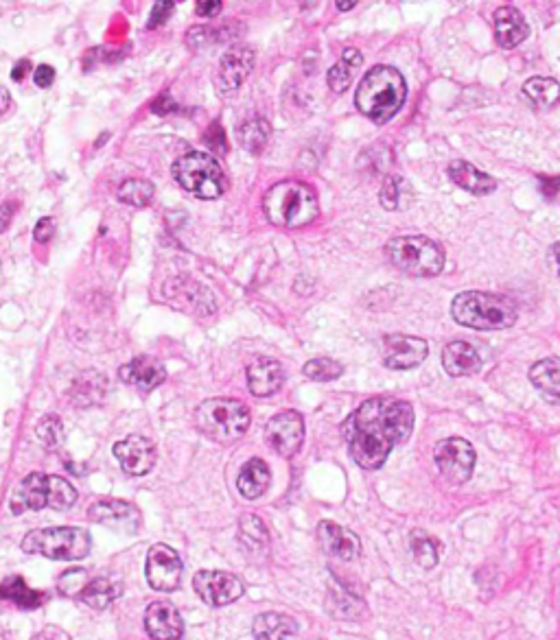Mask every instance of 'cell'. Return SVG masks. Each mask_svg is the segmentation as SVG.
Wrapping results in <instances>:
<instances>
[{"label":"cell","mask_w":560,"mask_h":640,"mask_svg":"<svg viewBox=\"0 0 560 640\" xmlns=\"http://www.w3.org/2000/svg\"><path fill=\"white\" fill-rule=\"evenodd\" d=\"M429 346L425 339L412 335L383 337V365L388 370H414L427 359Z\"/></svg>","instance_id":"15"},{"label":"cell","mask_w":560,"mask_h":640,"mask_svg":"<svg viewBox=\"0 0 560 640\" xmlns=\"http://www.w3.org/2000/svg\"><path fill=\"white\" fill-rule=\"evenodd\" d=\"M145 630L154 640H180L184 621L169 601H154L145 612Z\"/></svg>","instance_id":"19"},{"label":"cell","mask_w":560,"mask_h":640,"mask_svg":"<svg viewBox=\"0 0 560 640\" xmlns=\"http://www.w3.org/2000/svg\"><path fill=\"white\" fill-rule=\"evenodd\" d=\"M550 254H552V260H554V265H556V271H558V278H560V241L552 245V250H550Z\"/></svg>","instance_id":"50"},{"label":"cell","mask_w":560,"mask_h":640,"mask_svg":"<svg viewBox=\"0 0 560 640\" xmlns=\"http://www.w3.org/2000/svg\"><path fill=\"white\" fill-rule=\"evenodd\" d=\"M254 68V53L245 46H232V49L221 57L217 88L221 94H230L241 88L245 79L250 77Z\"/></svg>","instance_id":"17"},{"label":"cell","mask_w":560,"mask_h":640,"mask_svg":"<svg viewBox=\"0 0 560 640\" xmlns=\"http://www.w3.org/2000/svg\"><path fill=\"white\" fill-rule=\"evenodd\" d=\"M342 62H346L350 68H359L361 64H364V57H361V53L357 49H346L342 53Z\"/></svg>","instance_id":"47"},{"label":"cell","mask_w":560,"mask_h":640,"mask_svg":"<svg viewBox=\"0 0 560 640\" xmlns=\"http://www.w3.org/2000/svg\"><path fill=\"white\" fill-rule=\"evenodd\" d=\"M407 97V84L399 70L392 66L370 68L359 81L355 92L357 110L372 123L383 125L399 114Z\"/></svg>","instance_id":"2"},{"label":"cell","mask_w":560,"mask_h":640,"mask_svg":"<svg viewBox=\"0 0 560 640\" xmlns=\"http://www.w3.org/2000/svg\"><path fill=\"white\" fill-rule=\"evenodd\" d=\"M119 378L125 385L143 391V394H149V391H154L156 387L165 383L167 370L162 361L154 357H136L130 363L119 367Z\"/></svg>","instance_id":"18"},{"label":"cell","mask_w":560,"mask_h":640,"mask_svg":"<svg viewBox=\"0 0 560 640\" xmlns=\"http://www.w3.org/2000/svg\"><path fill=\"white\" fill-rule=\"evenodd\" d=\"M455 322L473 330H504L517 322V306L504 295L464 291L451 304Z\"/></svg>","instance_id":"5"},{"label":"cell","mask_w":560,"mask_h":640,"mask_svg":"<svg viewBox=\"0 0 560 640\" xmlns=\"http://www.w3.org/2000/svg\"><path fill=\"white\" fill-rule=\"evenodd\" d=\"M245 376H248V387L252 391V396L256 398L274 396L285 383L283 365H280L276 359H267V357L254 359L248 365V370H245Z\"/></svg>","instance_id":"21"},{"label":"cell","mask_w":560,"mask_h":640,"mask_svg":"<svg viewBox=\"0 0 560 640\" xmlns=\"http://www.w3.org/2000/svg\"><path fill=\"white\" fill-rule=\"evenodd\" d=\"M530 35V27L515 7H499L495 11V38L501 49H515Z\"/></svg>","instance_id":"23"},{"label":"cell","mask_w":560,"mask_h":640,"mask_svg":"<svg viewBox=\"0 0 560 640\" xmlns=\"http://www.w3.org/2000/svg\"><path fill=\"white\" fill-rule=\"evenodd\" d=\"M353 75H355V68H350L346 62H337L331 70H329V75H326V81H329V88L333 90V92H337V94H342V92H346L348 90V86H350V79H353Z\"/></svg>","instance_id":"40"},{"label":"cell","mask_w":560,"mask_h":640,"mask_svg":"<svg viewBox=\"0 0 560 640\" xmlns=\"http://www.w3.org/2000/svg\"><path fill=\"white\" fill-rule=\"evenodd\" d=\"M33 81L38 88H51L53 81H55V70L49 64H40L38 68H35Z\"/></svg>","instance_id":"43"},{"label":"cell","mask_w":560,"mask_h":640,"mask_svg":"<svg viewBox=\"0 0 560 640\" xmlns=\"http://www.w3.org/2000/svg\"><path fill=\"white\" fill-rule=\"evenodd\" d=\"M270 483H272L270 466H267L263 459L254 457L250 461H245L243 468L239 470L237 490H239V494L243 496V499L256 501V499H261V496L267 492V488H270Z\"/></svg>","instance_id":"25"},{"label":"cell","mask_w":560,"mask_h":640,"mask_svg":"<svg viewBox=\"0 0 560 640\" xmlns=\"http://www.w3.org/2000/svg\"><path fill=\"white\" fill-rule=\"evenodd\" d=\"M239 533H241V542L252 553L265 555L267 549H270V533H267V527L263 525V520L259 516H254V514L241 516Z\"/></svg>","instance_id":"31"},{"label":"cell","mask_w":560,"mask_h":640,"mask_svg":"<svg viewBox=\"0 0 560 640\" xmlns=\"http://www.w3.org/2000/svg\"><path fill=\"white\" fill-rule=\"evenodd\" d=\"M9 219H11V201H7L5 204V217H3V230L9 225Z\"/></svg>","instance_id":"51"},{"label":"cell","mask_w":560,"mask_h":640,"mask_svg":"<svg viewBox=\"0 0 560 640\" xmlns=\"http://www.w3.org/2000/svg\"><path fill=\"white\" fill-rule=\"evenodd\" d=\"M302 372H305V376L311 378V381L329 383V381H335V378H340L344 374V365L340 361L320 357V359H311Z\"/></svg>","instance_id":"35"},{"label":"cell","mask_w":560,"mask_h":640,"mask_svg":"<svg viewBox=\"0 0 560 640\" xmlns=\"http://www.w3.org/2000/svg\"><path fill=\"white\" fill-rule=\"evenodd\" d=\"M145 575L149 586L158 592L178 590L182 582V560L169 544H154L147 553Z\"/></svg>","instance_id":"12"},{"label":"cell","mask_w":560,"mask_h":640,"mask_svg":"<svg viewBox=\"0 0 560 640\" xmlns=\"http://www.w3.org/2000/svg\"><path fill=\"white\" fill-rule=\"evenodd\" d=\"M221 7H224V3H219V0H202V3L195 5V14L202 18H213L219 14Z\"/></svg>","instance_id":"45"},{"label":"cell","mask_w":560,"mask_h":640,"mask_svg":"<svg viewBox=\"0 0 560 640\" xmlns=\"http://www.w3.org/2000/svg\"><path fill=\"white\" fill-rule=\"evenodd\" d=\"M33 640H70V636L60 627H46L40 634H35Z\"/></svg>","instance_id":"46"},{"label":"cell","mask_w":560,"mask_h":640,"mask_svg":"<svg viewBox=\"0 0 560 640\" xmlns=\"http://www.w3.org/2000/svg\"><path fill=\"white\" fill-rule=\"evenodd\" d=\"M77 496L79 494L73 488V483L57 477V474L33 472L11 492L9 507L16 516L25 512H40V509L66 512L77 503Z\"/></svg>","instance_id":"4"},{"label":"cell","mask_w":560,"mask_h":640,"mask_svg":"<svg viewBox=\"0 0 560 640\" xmlns=\"http://www.w3.org/2000/svg\"><path fill=\"white\" fill-rule=\"evenodd\" d=\"M3 99H5V105H3V112H7V108H9V92H7V90H3Z\"/></svg>","instance_id":"53"},{"label":"cell","mask_w":560,"mask_h":640,"mask_svg":"<svg viewBox=\"0 0 560 640\" xmlns=\"http://www.w3.org/2000/svg\"><path fill=\"white\" fill-rule=\"evenodd\" d=\"M270 123L263 116H252L248 121L239 125V142L250 153H261L270 140Z\"/></svg>","instance_id":"33"},{"label":"cell","mask_w":560,"mask_h":640,"mask_svg":"<svg viewBox=\"0 0 560 640\" xmlns=\"http://www.w3.org/2000/svg\"><path fill=\"white\" fill-rule=\"evenodd\" d=\"M263 212L278 228H305L320 215L318 195L305 182H278L263 195Z\"/></svg>","instance_id":"3"},{"label":"cell","mask_w":560,"mask_h":640,"mask_svg":"<svg viewBox=\"0 0 560 640\" xmlns=\"http://www.w3.org/2000/svg\"><path fill=\"white\" fill-rule=\"evenodd\" d=\"M151 110L158 112L160 116H165V114H169L171 110H175V103H173L169 97H160L154 105H151Z\"/></svg>","instance_id":"48"},{"label":"cell","mask_w":560,"mask_h":640,"mask_svg":"<svg viewBox=\"0 0 560 640\" xmlns=\"http://www.w3.org/2000/svg\"><path fill=\"white\" fill-rule=\"evenodd\" d=\"M53 232H55V219L42 217L38 223H35L33 239L38 243H49L53 239Z\"/></svg>","instance_id":"41"},{"label":"cell","mask_w":560,"mask_h":640,"mask_svg":"<svg viewBox=\"0 0 560 640\" xmlns=\"http://www.w3.org/2000/svg\"><path fill=\"white\" fill-rule=\"evenodd\" d=\"M29 68H31L29 59H20V62L14 66V70H11V79L22 81V79H25V75L29 73Z\"/></svg>","instance_id":"49"},{"label":"cell","mask_w":560,"mask_h":640,"mask_svg":"<svg viewBox=\"0 0 560 640\" xmlns=\"http://www.w3.org/2000/svg\"><path fill=\"white\" fill-rule=\"evenodd\" d=\"M331 614L340 616V619H357V616L364 612V603H361L359 599H355L353 595H348V592H340L337 590L333 595V606H329Z\"/></svg>","instance_id":"38"},{"label":"cell","mask_w":560,"mask_h":640,"mask_svg":"<svg viewBox=\"0 0 560 640\" xmlns=\"http://www.w3.org/2000/svg\"><path fill=\"white\" fill-rule=\"evenodd\" d=\"M403 188H405V180L399 175H390L388 180H385L381 193H379V201L381 206L385 210H396L401 206V195H403Z\"/></svg>","instance_id":"39"},{"label":"cell","mask_w":560,"mask_h":640,"mask_svg":"<svg viewBox=\"0 0 560 640\" xmlns=\"http://www.w3.org/2000/svg\"><path fill=\"white\" fill-rule=\"evenodd\" d=\"M171 173L186 193L200 199H219L228 188L224 169L206 151L184 153L182 158L173 162Z\"/></svg>","instance_id":"7"},{"label":"cell","mask_w":560,"mask_h":640,"mask_svg":"<svg viewBox=\"0 0 560 640\" xmlns=\"http://www.w3.org/2000/svg\"><path fill=\"white\" fill-rule=\"evenodd\" d=\"M173 7H175L173 3H158V5L154 7V11H151V18H149V22H147V29H156V27H160V25H165L167 18L171 16V9H173Z\"/></svg>","instance_id":"42"},{"label":"cell","mask_w":560,"mask_h":640,"mask_svg":"<svg viewBox=\"0 0 560 640\" xmlns=\"http://www.w3.org/2000/svg\"><path fill=\"white\" fill-rule=\"evenodd\" d=\"M35 435H38V440L46 448H51V450H57L64 444V426H62L60 418L53 416V413H49V416H44L38 422V429H35Z\"/></svg>","instance_id":"36"},{"label":"cell","mask_w":560,"mask_h":640,"mask_svg":"<svg viewBox=\"0 0 560 640\" xmlns=\"http://www.w3.org/2000/svg\"><path fill=\"white\" fill-rule=\"evenodd\" d=\"M195 424L210 440L235 444L250 429V409L241 400L210 398L197 407Z\"/></svg>","instance_id":"6"},{"label":"cell","mask_w":560,"mask_h":640,"mask_svg":"<svg viewBox=\"0 0 560 640\" xmlns=\"http://www.w3.org/2000/svg\"><path fill=\"white\" fill-rule=\"evenodd\" d=\"M530 383L539 389V394L547 400L558 405L560 402V359L547 357L536 361L530 367Z\"/></svg>","instance_id":"26"},{"label":"cell","mask_w":560,"mask_h":640,"mask_svg":"<svg viewBox=\"0 0 560 640\" xmlns=\"http://www.w3.org/2000/svg\"><path fill=\"white\" fill-rule=\"evenodd\" d=\"M357 3H335V7L340 9V11H348V9H353Z\"/></svg>","instance_id":"52"},{"label":"cell","mask_w":560,"mask_h":640,"mask_svg":"<svg viewBox=\"0 0 560 640\" xmlns=\"http://www.w3.org/2000/svg\"><path fill=\"white\" fill-rule=\"evenodd\" d=\"M0 595H3V599L14 603V606L25 608V610H35L44 603L42 592L29 588L25 579L18 575H11L5 579L3 586H0Z\"/></svg>","instance_id":"30"},{"label":"cell","mask_w":560,"mask_h":640,"mask_svg":"<svg viewBox=\"0 0 560 640\" xmlns=\"http://www.w3.org/2000/svg\"><path fill=\"white\" fill-rule=\"evenodd\" d=\"M88 584H90V579H88L84 568H70V571H66L60 577V582H57V588H60V592L64 597L79 599L81 592L86 590Z\"/></svg>","instance_id":"37"},{"label":"cell","mask_w":560,"mask_h":640,"mask_svg":"<svg viewBox=\"0 0 560 640\" xmlns=\"http://www.w3.org/2000/svg\"><path fill=\"white\" fill-rule=\"evenodd\" d=\"M22 551L29 555H44L49 560L73 562L84 560L90 553V533L81 527H49L29 531L22 540Z\"/></svg>","instance_id":"9"},{"label":"cell","mask_w":560,"mask_h":640,"mask_svg":"<svg viewBox=\"0 0 560 640\" xmlns=\"http://www.w3.org/2000/svg\"><path fill=\"white\" fill-rule=\"evenodd\" d=\"M123 595V586L112 582L108 577H95L90 579L86 590L81 592L79 601H84L92 610H105L112 601H116Z\"/></svg>","instance_id":"29"},{"label":"cell","mask_w":560,"mask_h":640,"mask_svg":"<svg viewBox=\"0 0 560 640\" xmlns=\"http://www.w3.org/2000/svg\"><path fill=\"white\" fill-rule=\"evenodd\" d=\"M193 588L204 603L213 608L228 606V603L243 597V582L232 573L224 571H200L193 577Z\"/></svg>","instance_id":"13"},{"label":"cell","mask_w":560,"mask_h":640,"mask_svg":"<svg viewBox=\"0 0 560 640\" xmlns=\"http://www.w3.org/2000/svg\"><path fill=\"white\" fill-rule=\"evenodd\" d=\"M523 97L528 99L534 108L550 110L560 101V84L552 77H532L523 84Z\"/></svg>","instance_id":"28"},{"label":"cell","mask_w":560,"mask_h":640,"mask_svg":"<svg viewBox=\"0 0 560 640\" xmlns=\"http://www.w3.org/2000/svg\"><path fill=\"white\" fill-rule=\"evenodd\" d=\"M434 461L442 477L449 483L462 485L473 477L475 448L471 446V442L462 440V437H447V440L438 442L434 450Z\"/></svg>","instance_id":"10"},{"label":"cell","mask_w":560,"mask_h":640,"mask_svg":"<svg viewBox=\"0 0 560 640\" xmlns=\"http://www.w3.org/2000/svg\"><path fill=\"white\" fill-rule=\"evenodd\" d=\"M88 518L92 523L127 533V536L136 533L140 529V523H143L140 509L134 503L121 499H103L92 503L88 509Z\"/></svg>","instance_id":"14"},{"label":"cell","mask_w":560,"mask_h":640,"mask_svg":"<svg viewBox=\"0 0 560 640\" xmlns=\"http://www.w3.org/2000/svg\"><path fill=\"white\" fill-rule=\"evenodd\" d=\"M114 457L132 477H143L156 466V446L143 435H130L114 444Z\"/></svg>","instance_id":"16"},{"label":"cell","mask_w":560,"mask_h":640,"mask_svg":"<svg viewBox=\"0 0 560 640\" xmlns=\"http://www.w3.org/2000/svg\"><path fill=\"white\" fill-rule=\"evenodd\" d=\"M412 429L414 409L410 402L394 396H375L350 413L342 435L359 468L379 470L394 446L410 440Z\"/></svg>","instance_id":"1"},{"label":"cell","mask_w":560,"mask_h":640,"mask_svg":"<svg viewBox=\"0 0 560 640\" xmlns=\"http://www.w3.org/2000/svg\"><path fill=\"white\" fill-rule=\"evenodd\" d=\"M410 549H412V557L414 562L425 568V571H431V568H436L438 562H440V542L429 536L427 531H412L410 536Z\"/></svg>","instance_id":"32"},{"label":"cell","mask_w":560,"mask_h":640,"mask_svg":"<svg viewBox=\"0 0 560 640\" xmlns=\"http://www.w3.org/2000/svg\"><path fill=\"white\" fill-rule=\"evenodd\" d=\"M154 193L156 188L154 184H151L149 180H140V177H136V180H127L119 186V193H116V197H119L123 204H130V206H147L151 199H154Z\"/></svg>","instance_id":"34"},{"label":"cell","mask_w":560,"mask_h":640,"mask_svg":"<svg viewBox=\"0 0 560 640\" xmlns=\"http://www.w3.org/2000/svg\"><path fill=\"white\" fill-rule=\"evenodd\" d=\"M482 357L469 341H451L442 350V367L453 378L473 376L482 370Z\"/></svg>","instance_id":"22"},{"label":"cell","mask_w":560,"mask_h":640,"mask_svg":"<svg viewBox=\"0 0 560 640\" xmlns=\"http://www.w3.org/2000/svg\"><path fill=\"white\" fill-rule=\"evenodd\" d=\"M252 634L256 640H287L298 634V623L287 614L263 612L254 619Z\"/></svg>","instance_id":"27"},{"label":"cell","mask_w":560,"mask_h":640,"mask_svg":"<svg viewBox=\"0 0 560 640\" xmlns=\"http://www.w3.org/2000/svg\"><path fill=\"white\" fill-rule=\"evenodd\" d=\"M265 440L280 457H294L305 442V420L298 411H283L267 422Z\"/></svg>","instance_id":"11"},{"label":"cell","mask_w":560,"mask_h":640,"mask_svg":"<svg viewBox=\"0 0 560 640\" xmlns=\"http://www.w3.org/2000/svg\"><path fill=\"white\" fill-rule=\"evenodd\" d=\"M447 173H449V177H451V182H453L455 186H460L462 191H466V193H473V195L484 197V195L495 193V188H497V180H495V177H490L488 173H484V171H480L477 167H473L471 162L455 160V162L449 164Z\"/></svg>","instance_id":"24"},{"label":"cell","mask_w":560,"mask_h":640,"mask_svg":"<svg viewBox=\"0 0 560 640\" xmlns=\"http://www.w3.org/2000/svg\"><path fill=\"white\" fill-rule=\"evenodd\" d=\"M318 538L326 553L333 557H340L344 562L357 560L361 553V542L357 538V533L344 529L337 523H329V520H322L318 525Z\"/></svg>","instance_id":"20"},{"label":"cell","mask_w":560,"mask_h":640,"mask_svg":"<svg viewBox=\"0 0 560 640\" xmlns=\"http://www.w3.org/2000/svg\"><path fill=\"white\" fill-rule=\"evenodd\" d=\"M541 193L550 201H560V177H539Z\"/></svg>","instance_id":"44"},{"label":"cell","mask_w":560,"mask_h":640,"mask_svg":"<svg viewBox=\"0 0 560 640\" xmlns=\"http://www.w3.org/2000/svg\"><path fill=\"white\" fill-rule=\"evenodd\" d=\"M390 263L407 276L431 278L445 269V252L427 236H394L385 245Z\"/></svg>","instance_id":"8"}]
</instances>
